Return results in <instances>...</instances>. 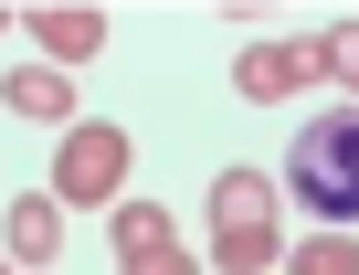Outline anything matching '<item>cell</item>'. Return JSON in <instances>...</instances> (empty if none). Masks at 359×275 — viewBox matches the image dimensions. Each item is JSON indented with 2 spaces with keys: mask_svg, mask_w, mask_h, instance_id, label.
<instances>
[{
  "mask_svg": "<svg viewBox=\"0 0 359 275\" xmlns=\"http://www.w3.org/2000/svg\"><path fill=\"white\" fill-rule=\"evenodd\" d=\"M137 275H201V264H191V254H169V264H137Z\"/></svg>",
  "mask_w": 359,
  "mask_h": 275,
  "instance_id": "obj_11",
  "label": "cell"
},
{
  "mask_svg": "<svg viewBox=\"0 0 359 275\" xmlns=\"http://www.w3.org/2000/svg\"><path fill=\"white\" fill-rule=\"evenodd\" d=\"M285 275H359V243L348 233H306V243H285Z\"/></svg>",
  "mask_w": 359,
  "mask_h": 275,
  "instance_id": "obj_9",
  "label": "cell"
},
{
  "mask_svg": "<svg viewBox=\"0 0 359 275\" xmlns=\"http://www.w3.org/2000/svg\"><path fill=\"white\" fill-rule=\"evenodd\" d=\"M285 201L317 212V233H359V106H327L285 149Z\"/></svg>",
  "mask_w": 359,
  "mask_h": 275,
  "instance_id": "obj_1",
  "label": "cell"
},
{
  "mask_svg": "<svg viewBox=\"0 0 359 275\" xmlns=\"http://www.w3.org/2000/svg\"><path fill=\"white\" fill-rule=\"evenodd\" d=\"M127 127H106V116H74L64 127V149H53V201L64 212H95V201H127Z\"/></svg>",
  "mask_w": 359,
  "mask_h": 275,
  "instance_id": "obj_3",
  "label": "cell"
},
{
  "mask_svg": "<svg viewBox=\"0 0 359 275\" xmlns=\"http://www.w3.org/2000/svg\"><path fill=\"white\" fill-rule=\"evenodd\" d=\"M22 32H32V53H43L53 74H74V64H95V53H106V11H74V0H32Z\"/></svg>",
  "mask_w": 359,
  "mask_h": 275,
  "instance_id": "obj_4",
  "label": "cell"
},
{
  "mask_svg": "<svg viewBox=\"0 0 359 275\" xmlns=\"http://www.w3.org/2000/svg\"><path fill=\"white\" fill-rule=\"evenodd\" d=\"M0 275H22V264H11V254H0Z\"/></svg>",
  "mask_w": 359,
  "mask_h": 275,
  "instance_id": "obj_12",
  "label": "cell"
},
{
  "mask_svg": "<svg viewBox=\"0 0 359 275\" xmlns=\"http://www.w3.org/2000/svg\"><path fill=\"white\" fill-rule=\"evenodd\" d=\"M53 254H64V201H53V191H22V201H11V264L32 275V264H53Z\"/></svg>",
  "mask_w": 359,
  "mask_h": 275,
  "instance_id": "obj_7",
  "label": "cell"
},
{
  "mask_svg": "<svg viewBox=\"0 0 359 275\" xmlns=\"http://www.w3.org/2000/svg\"><path fill=\"white\" fill-rule=\"evenodd\" d=\"M233 85H243L254 106H285L296 85H317V43H254V53L233 64Z\"/></svg>",
  "mask_w": 359,
  "mask_h": 275,
  "instance_id": "obj_5",
  "label": "cell"
},
{
  "mask_svg": "<svg viewBox=\"0 0 359 275\" xmlns=\"http://www.w3.org/2000/svg\"><path fill=\"white\" fill-rule=\"evenodd\" d=\"M0 95H11V116H32V127H74V74H53V64L0 74Z\"/></svg>",
  "mask_w": 359,
  "mask_h": 275,
  "instance_id": "obj_6",
  "label": "cell"
},
{
  "mask_svg": "<svg viewBox=\"0 0 359 275\" xmlns=\"http://www.w3.org/2000/svg\"><path fill=\"white\" fill-rule=\"evenodd\" d=\"M212 264L222 275H264L275 254H285V191L264 180V170H212Z\"/></svg>",
  "mask_w": 359,
  "mask_h": 275,
  "instance_id": "obj_2",
  "label": "cell"
},
{
  "mask_svg": "<svg viewBox=\"0 0 359 275\" xmlns=\"http://www.w3.org/2000/svg\"><path fill=\"white\" fill-rule=\"evenodd\" d=\"M169 254H180V222L158 201H116V264L137 275V264H169Z\"/></svg>",
  "mask_w": 359,
  "mask_h": 275,
  "instance_id": "obj_8",
  "label": "cell"
},
{
  "mask_svg": "<svg viewBox=\"0 0 359 275\" xmlns=\"http://www.w3.org/2000/svg\"><path fill=\"white\" fill-rule=\"evenodd\" d=\"M317 74H338V85H348V106H359V22L317 32Z\"/></svg>",
  "mask_w": 359,
  "mask_h": 275,
  "instance_id": "obj_10",
  "label": "cell"
}]
</instances>
